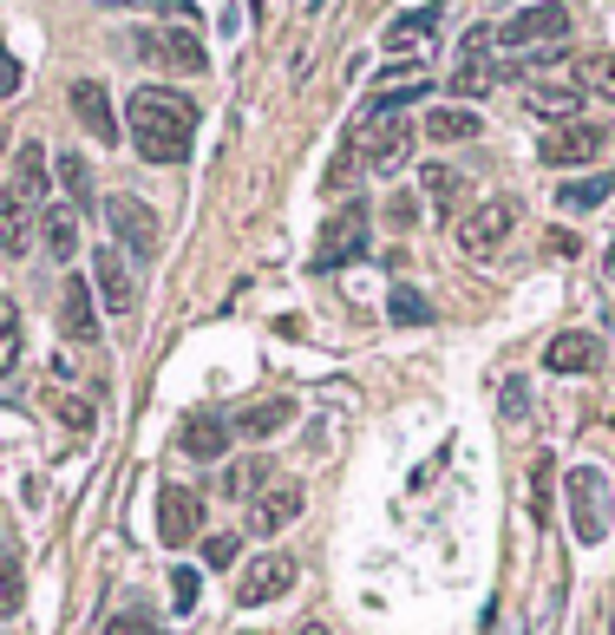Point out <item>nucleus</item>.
<instances>
[{
    "mask_svg": "<svg viewBox=\"0 0 615 635\" xmlns=\"http://www.w3.org/2000/svg\"><path fill=\"white\" fill-rule=\"evenodd\" d=\"M125 132L144 164H184L197 144V105L177 85H137L125 99Z\"/></svg>",
    "mask_w": 615,
    "mask_h": 635,
    "instance_id": "f257e3e1",
    "label": "nucleus"
},
{
    "mask_svg": "<svg viewBox=\"0 0 615 635\" xmlns=\"http://www.w3.org/2000/svg\"><path fill=\"white\" fill-rule=\"evenodd\" d=\"M563 511H570L576 544H603V537H609V479H603L596 465H570V479H563Z\"/></svg>",
    "mask_w": 615,
    "mask_h": 635,
    "instance_id": "f03ea898",
    "label": "nucleus"
},
{
    "mask_svg": "<svg viewBox=\"0 0 615 635\" xmlns=\"http://www.w3.org/2000/svg\"><path fill=\"white\" fill-rule=\"evenodd\" d=\"M491 40H498L511 60L550 53V47H563V40H570V7H556V0H544V7H524V13H511Z\"/></svg>",
    "mask_w": 615,
    "mask_h": 635,
    "instance_id": "7ed1b4c3",
    "label": "nucleus"
},
{
    "mask_svg": "<svg viewBox=\"0 0 615 635\" xmlns=\"http://www.w3.org/2000/svg\"><path fill=\"white\" fill-rule=\"evenodd\" d=\"M367 243H373V216H367V204H341V211L321 223V236H315V269L321 276H335V269H347V263H360L367 256Z\"/></svg>",
    "mask_w": 615,
    "mask_h": 635,
    "instance_id": "20e7f679",
    "label": "nucleus"
},
{
    "mask_svg": "<svg viewBox=\"0 0 615 635\" xmlns=\"http://www.w3.org/2000/svg\"><path fill=\"white\" fill-rule=\"evenodd\" d=\"M511 229H517V204L511 197H484V204H472V211L459 216V249L472 256V263H491L504 243H511Z\"/></svg>",
    "mask_w": 615,
    "mask_h": 635,
    "instance_id": "39448f33",
    "label": "nucleus"
},
{
    "mask_svg": "<svg viewBox=\"0 0 615 635\" xmlns=\"http://www.w3.org/2000/svg\"><path fill=\"white\" fill-rule=\"evenodd\" d=\"M360 151H367V171L393 177L412 157V119L407 112H373V119L360 125Z\"/></svg>",
    "mask_w": 615,
    "mask_h": 635,
    "instance_id": "423d86ee",
    "label": "nucleus"
},
{
    "mask_svg": "<svg viewBox=\"0 0 615 635\" xmlns=\"http://www.w3.org/2000/svg\"><path fill=\"white\" fill-rule=\"evenodd\" d=\"M92 295L105 301V315H137V276H132V256L125 249H99L92 256Z\"/></svg>",
    "mask_w": 615,
    "mask_h": 635,
    "instance_id": "0eeeda50",
    "label": "nucleus"
},
{
    "mask_svg": "<svg viewBox=\"0 0 615 635\" xmlns=\"http://www.w3.org/2000/svg\"><path fill=\"white\" fill-rule=\"evenodd\" d=\"M301 504H308V492H301L295 479H269L263 492L249 498V531H256V537H275V531H288V524L301 518Z\"/></svg>",
    "mask_w": 615,
    "mask_h": 635,
    "instance_id": "6e6552de",
    "label": "nucleus"
},
{
    "mask_svg": "<svg viewBox=\"0 0 615 635\" xmlns=\"http://www.w3.org/2000/svg\"><path fill=\"white\" fill-rule=\"evenodd\" d=\"M105 216H112V236H119V249H125L132 263H151V256H157V216L144 211L137 197H112Z\"/></svg>",
    "mask_w": 615,
    "mask_h": 635,
    "instance_id": "1a4fd4ad",
    "label": "nucleus"
},
{
    "mask_svg": "<svg viewBox=\"0 0 615 635\" xmlns=\"http://www.w3.org/2000/svg\"><path fill=\"white\" fill-rule=\"evenodd\" d=\"M197 524H204V498L191 492V485H164V492H157V537H164L171 551H184V544L197 537Z\"/></svg>",
    "mask_w": 615,
    "mask_h": 635,
    "instance_id": "9d476101",
    "label": "nucleus"
},
{
    "mask_svg": "<svg viewBox=\"0 0 615 635\" xmlns=\"http://www.w3.org/2000/svg\"><path fill=\"white\" fill-rule=\"evenodd\" d=\"M144 60H157V66H171V72H204V40L191 33V27H171V33H137L132 40Z\"/></svg>",
    "mask_w": 615,
    "mask_h": 635,
    "instance_id": "9b49d317",
    "label": "nucleus"
},
{
    "mask_svg": "<svg viewBox=\"0 0 615 635\" xmlns=\"http://www.w3.org/2000/svg\"><path fill=\"white\" fill-rule=\"evenodd\" d=\"M66 99H72V119H79L92 139H99V144H119V132H125V125H119V112H112V92H105L99 79H72Z\"/></svg>",
    "mask_w": 615,
    "mask_h": 635,
    "instance_id": "f8f14e48",
    "label": "nucleus"
},
{
    "mask_svg": "<svg viewBox=\"0 0 615 635\" xmlns=\"http://www.w3.org/2000/svg\"><path fill=\"white\" fill-rule=\"evenodd\" d=\"M603 144H609V125L570 119L563 132H550V139H544V164H570V171H576V164H590V157H596Z\"/></svg>",
    "mask_w": 615,
    "mask_h": 635,
    "instance_id": "ddd939ff",
    "label": "nucleus"
},
{
    "mask_svg": "<svg viewBox=\"0 0 615 635\" xmlns=\"http://www.w3.org/2000/svg\"><path fill=\"white\" fill-rule=\"evenodd\" d=\"M288 590H295V557H281V551H275V557H256V564L243 570V583H236V596H243L249 610L288 596Z\"/></svg>",
    "mask_w": 615,
    "mask_h": 635,
    "instance_id": "4468645a",
    "label": "nucleus"
},
{
    "mask_svg": "<svg viewBox=\"0 0 615 635\" xmlns=\"http://www.w3.org/2000/svg\"><path fill=\"white\" fill-rule=\"evenodd\" d=\"M544 367L550 373H596V367H603V335H590V328L556 335L544 348Z\"/></svg>",
    "mask_w": 615,
    "mask_h": 635,
    "instance_id": "2eb2a0df",
    "label": "nucleus"
},
{
    "mask_svg": "<svg viewBox=\"0 0 615 635\" xmlns=\"http://www.w3.org/2000/svg\"><path fill=\"white\" fill-rule=\"evenodd\" d=\"M47 177H53V171H47V144H20V151H13V184H7V191H13V197H20V204H33V211L47 216V204H53V197H47Z\"/></svg>",
    "mask_w": 615,
    "mask_h": 635,
    "instance_id": "dca6fc26",
    "label": "nucleus"
},
{
    "mask_svg": "<svg viewBox=\"0 0 615 635\" xmlns=\"http://www.w3.org/2000/svg\"><path fill=\"white\" fill-rule=\"evenodd\" d=\"M60 335L66 341H99V308H92L85 276H66V288H60Z\"/></svg>",
    "mask_w": 615,
    "mask_h": 635,
    "instance_id": "f3484780",
    "label": "nucleus"
},
{
    "mask_svg": "<svg viewBox=\"0 0 615 635\" xmlns=\"http://www.w3.org/2000/svg\"><path fill=\"white\" fill-rule=\"evenodd\" d=\"M40 243V211L20 204L13 191H0V256H27Z\"/></svg>",
    "mask_w": 615,
    "mask_h": 635,
    "instance_id": "a211bd4d",
    "label": "nucleus"
},
{
    "mask_svg": "<svg viewBox=\"0 0 615 635\" xmlns=\"http://www.w3.org/2000/svg\"><path fill=\"white\" fill-rule=\"evenodd\" d=\"M229 439H236V426L223 420V413H191V420H184V452L204 459V465H216V459L229 452Z\"/></svg>",
    "mask_w": 615,
    "mask_h": 635,
    "instance_id": "6ab92c4d",
    "label": "nucleus"
},
{
    "mask_svg": "<svg viewBox=\"0 0 615 635\" xmlns=\"http://www.w3.org/2000/svg\"><path fill=\"white\" fill-rule=\"evenodd\" d=\"M484 47H491V33H472V40H465V53H459V72H452V92H459V99H484V92H491V79H498L491 60H484Z\"/></svg>",
    "mask_w": 615,
    "mask_h": 635,
    "instance_id": "aec40b11",
    "label": "nucleus"
},
{
    "mask_svg": "<svg viewBox=\"0 0 615 635\" xmlns=\"http://www.w3.org/2000/svg\"><path fill=\"white\" fill-rule=\"evenodd\" d=\"M484 132V119L472 105H439V112H426V139L432 144H472Z\"/></svg>",
    "mask_w": 615,
    "mask_h": 635,
    "instance_id": "412c9836",
    "label": "nucleus"
},
{
    "mask_svg": "<svg viewBox=\"0 0 615 635\" xmlns=\"http://www.w3.org/2000/svg\"><path fill=\"white\" fill-rule=\"evenodd\" d=\"M524 105H531L537 119H563V125H570V119L583 112V79H563V85H531V92H524Z\"/></svg>",
    "mask_w": 615,
    "mask_h": 635,
    "instance_id": "4be33fe9",
    "label": "nucleus"
},
{
    "mask_svg": "<svg viewBox=\"0 0 615 635\" xmlns=\"http://www.w3.org/2000/svg\"><path fill=\"white\" fill-rule=\"evenodd\" d=\"M40 243H47L53 263L79 256V211H72V204H47V216H40Z\"/></svg>",
    "mask_w": 615,
    "mask_h": 635,
    "instance_id": "5701e85b",
    "label": "nucleus"
},
{
    "mask_svg": "<svg viewBox=\"0 0 615 635\" xmlns=\"http://www.w3.org/2000/svg\"><path fill=\"white\" fill-rule=\"evenodd\" d=\"M288 420H295V400H263V407H243L229 426H236L243 439H269V432H281Z\"/></svg>",
    "mask_w": 615,
    "mask_h": 635,
    "instance_id": "b1692460",
    "label": "nucleus"
},
{
    "mask_svg": "<svg viewBox=\"0 0 615 635\" xmlns=\"http://www.w3.org/2000/svg\"><path fill=\"white\" fill-rule=\"evenodd\" d=\"M609 191H615V177H609V171H590V177H570V184L556 191V204L583 216V211H596V204H609Z\"/></svg>",
    "mask_w": 615,
    "mask_h": 635,
    "instance_id": "393cba45",
    "label": "nucleus"
},
{
    "mask_svg": "<svg viewBox=\"0 0 615 635\" xmlns=\"http://www.w3.org/2000/svg\"><path fill=\"white\" fill-rule=\"evenodd\" d=\"M53 177L66 184L72 211H92V164H85L79 151H60V157H53Z\"/></svg>",
    "mask_w": 615,
    "mask_h": 635,
    "instance_id": "a878e982",
    "label": "nucleus"
},
{
    "mask_svg": "<svg viewBox=\"0 0 615 635\" xmlns=\"http://www.w3.org/2000/svg\"><path fill=\"white\" fill-rule=\"evenodd\" d=\"M20 354H27V328H20V308L0 295V380L20 367Z\"/></svg>",
    "mask_w": 615,
    "mask_h": 635,
    "instance_id": "bb28decb",
    "label": "nucleus"
},
{
    "mask_svg": "<svg viewBox=\"0 0 615 635\" xmlns=\"http://www.w3.org/2000/svg\"><path fill=\"white\" fill-rule=\"evenodd\" d=\"M387 315H393V328H432V301L419 288H393L387 295Z\"/></svg>",
    "mask_w": 615,
    "mask_h": 635,
    "instance_id": "cd10ccee",
    "label": "nucleus"
},
{
    "mask_svg": "<svg viewBox=\"0 0 615 635\" xmlns=\"http://www.w3.org/2000/svg\"><path fill=\"white\" fill-rule=\"evenodd\" d=\"M419 184H426V197H432L439 211H452V204H459V191H465V177H459L452 164H426V171H419Z\"/></svg>",
    "mask_w": 615,
    "mask_h": 635,
    "instance_id": "c85d7f7f",
    "label": "nucleus"
},
{
    "mask_svg": "<svg viewBox=\"0 0 615 635\" xmlns=\"http://www.w3.org/2000/svg\"><path fill=\"white\" fill-rule=\"evenodd\" d=\"M432 92V79L419 72V79H407V85H380L373 92V112H412V99H426Z\"/></svg>",
    "mask_w": 615,
    "mask_h": 635,
    "instance_id": "c756f323",
    "label": "nucleus"
},
{
    "mask_svg": "<svg viewBox=\"0 0 615 635\" xmlns=\"http://www.w3.org/2000/svg\"><path fill=\"white\" fill-rule=\"evenodd\" d=\"M269 479H275V465L263 459V452H256V459H243V465L229 472V492H236V498H256L263 485H269Z\"/></svg>",
    "mask_w": 615,
    "mask_h": 635,
    "instance_id": "7c9ffc66",
    "label": "nucleus"
},
{
    "mask_svg": "<svg viewBox=\"0 0 615 635\" xmlns=\"http://www.w3.org/2000/svg\"><path fill=\"white\" fill-rule=\"evenodd\" d=\"M550 485H556V459L537 452L531 459V518H550Z\"/></svg>",
    "mask_w": 615,
    "mask_h": 635,
    "instance_id": "2f4dec72",
    "label": "nucleus"
},
{
    "mask_svg": "<svg viewBox=\"0 0 615 635\" xmlns=\"http://www.w3.org/2000/svg\"><path fill=\"white\" fill-rule=\"evenodd\" d=\"M20 603H27V570L0 557V616H20Z\"/></svg>",
    "mask_w": 615,
    "mask_h": 635,
    "instance_id": "473e14b6",
    "label": "nucleus"
},
{
    "mask_svg": "<svg viewBox=\"0 0 615 635\" xmlns=\"http://www.w3.org/2000/svg\"><path fill=\"white\" fill-rule=\"evenodd\" d=\"M236 551H243V537H236V531H216V537H204V564L209 570H229V564H236Z\"/></svg>",
    "mask_w": 615,
    "mask_h": 635,
    "instance_id": "72a5a7b5",
    "label": "nucleus"
},
{
    "mask_svg": "<svg viewBox=\"0 0 615 635\" xmlns=\"http://www.w3.org/2000/svg\"><path fill=\"white\" fill-rule=\"evenodd\" d=\"M426 33H432V13H412V20L387 27V47H407V40H426Z\"/></svg>",
    "mask_w": 615,
    "mask_h": 635,
    "instance_id": "f704fd0d",
    "label": "nucleus"
},
{
    "mask_svg": "<svg viewBox=\"0 0 615 635\" xmlns=\"http://www.w3.org/2000/svg\"><path fill=\"white\" fill-rule=\"evenodd\" d=\"M171 603L177 610H197V570H171Z\"/></svg>",
    "mask_w": 615,
    "mask_h": 635,
    "instance_id": "c9c22d12",
    "label": "nucleus"
},
{
    "mask_svg": "<svg viewBox=\"0 0 615 635\" xmlns=\"http://www.w3.org/2000/svg\"><path fill=\"white\" fill-rule=\"evenodd\" d=\"M583 85H596V92L615 99V60H590V66H583Z\"/></svg>",
    "mask_w": 615,
    "mask_h": 635,
    "instance_id": "e433bc0d",
    "label": "nucleus"
},
{
    "mask_svg": "<svg viewBox=\"0 0 615 635\" xmlns=\"http://www.w3.org/2000/svg\"><path fill=\"white\" fill-rule=\"evenodd\" d=\"M524 407H531V387H524V380H511V387H504V413H511V420H524Z\"/></svg>",
    "mask_w": 615,
    "mask_h": 635,
    "instance_id": "4c0bfd02",
    "label": "nucleus"
},
{
    "mask_svg": "<svg viewBox=\"0 0 615 635\" xmlns=\"http://www.w3.org/2000/svg\"><path fill=\"white\" fill-rule=\"evenodd\" d=\"M13 85H20V60H13V53H0V99H7Z\"/></svg>",
    "mask_w": 615,
    "mask_h": 635,
    "instance_id": "58836bf2",
    "label": "nucleus"
},
{
    "mask_svg": "<svg viewBox=\"0 0 615 635\" xmlns=\"http://www.w3.org/2000/svg\"><path fill=\"white\" fill-rule=\"evenodd\" d=\"M112 635H157V623H144V616H119Z\"/></svg>",
    "mask_w": 615,
    "mask_h": 635,
    "instance_id": "ea45409f",
    "label": "nucleus"
},
{
    "mask_svg": "<svg viewBox=\"0 0 615 635\" xmlns=\"http://www.w3.org/2000/svg\"><path fill=\"white\" fill-rule=\"evenodd\" d=\"M550 256H583V243H576V236H563V229H556V236H550Z\"/></svg>",
    "mask_w": 615,
    "mask_h": 635,
    "instance_id": "a19ab883",
    "label": "nucleus"
},
{
    "mask_svg": "<svg viewBox=\"0 0 615 635\" xmlns=\"http://www.w3.org/2000/svg\"><path fill=\"white\" fill-rule=\"evenodd\" d=\"M60 413H66V426H92V413H85L79 400H60Z\"/></svg>",
    "mask_w": 615,
    "mask_h": 635,
    "instance_id": "79ce46f5",
    "label": "nucleus"
},
{
    "mask_svg": "<svg viewBox=\"0 0 615 635\" xmlns=\"http://www.w3.org/2000/svg\"><path fill=\"white\" fill-rule=\"evenodd\" d=\"M295 635H328V629H321V623H301V629H295Z\"/></svg>",
    "mask_w": 615,
    "mask_h": 635,
    "instance_id": "37998d69",
    "label": "nucleus"
},
{
    "mask_svg": "<svg viewBox=\"0 0 615 635\" xmlns=\"http://www.w3.org/2000/svg\"><path fill=\"white\" fill-rule=\"evenodd\" d=\"M99 7H137V0H99Z\"/></svg>",
    "mask_w": 615,
    "mask_h": 635,
    "instance_id": "c03bdc74",
    "label": "nucleus"
},
{
    "mask_svg": "<svg viewBox=\"0 0 615 635\" xmlns=\"http://www.w3.org/2000/svg\"><path fill=\"white\" fill-rule=\"evenodd\" d=\"M609 269H615V243H609Z\"/></svg>",
    "mask_w": 615,
    "mask_h": 635,
    "instance_id": "a18cd8bd",
    "label": "nucleus"
}]
</instances>
